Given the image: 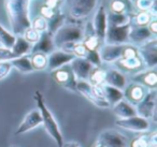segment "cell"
Instances as JSON below:
<instances>
[{
  "label": "cell",
  "mask_w": 157,
  "mask_h": 147,
  "mask_svg": "<svg viewBox=\"0 0 157 147\" xmlns=\"http://www.w3.org/2000/svg\"><path fill=\"white\" fill-rule=\"evenodd\" d=\"M40 126H42V117L39 110L38 108L31 110L30 112H28L25 115L22 123L18 125L15 131V135H22V134H25L31 130L36 129V128L40 127Z\"/></svg>",
  "instance_id": "obj_12"
},
{
  "label": "cell",
  "mask_w": 157,
  "mask_h": 147,
  "mask_svg": "<svg viewBox=\"0 0 157 147\" xmlns=\"http://www.w3.org/2000/svg\"><path fill=\"white\" fill-rule=\"evenodd\" d=\"M15 40L16 36L13 35L11 31L7 30L2 25L0 24V46L11 50L12 46L14 45Z\"/></svg>",
  "instance_id": "obj_31"
},
{
  "label": "cell",
  "mask_w": 157,
  "mask_h": 147,
  "mask_svg": "<svg viewBox=\"0 0 157 147\" xmlns=\"http://www.w3.org/2000/svg\"><path fill=\"white\" fill-rule=\"evenodd\" d=\"M16 58L15 55L12 53L10 48L1 47L0 46V61H6V60H12V59Z\"/></svg>",
  "instance_id": "obj_40"
},
{
  "label": "cell",
  "mask_w": 157,
  "mask_h": 147,
  "mask_svg": "<svg viewBox=\"0 0 157 147\" xmlns=\"http://www.w3.org/2000/svg\"><path fill=\"white\" fill-rule=\"evenodd\" d=\"M115 126L127 131L136 132V133H146V132H150L151 120L136 115V116L128 117V118L116 119Z\"/></svg>",
  "instance_id": "obj_7"
},
{
  "label": "cell",
  "mask_w": 157,
  "mask_h": 147,
  "mask_svg": "<svg viewBox=\"0 0 157 147\" xmlns=\"http://www.w3.org/2000/svg\"><path fill=\"white\" fill-rule=\"evenodd\" d=\"M131 1H132V2H133V0H131Z\"/></svg>",
  "instance_id": "obj_47"
},
{
  "label": "cell",
  "mask_w": 157,
  "mask_h": 147,
  "mask_svg": "<svg viewBox=\"0 0 157 147\" xmlns=\"http://www.w3.org/2000/svg\"><path fill=\"white\" fill-rule=\"evenodd\" d=\"M105 71L102 67H94L88 76V82L92 85H103L105 81Z\"/></svg>",
  "instance_id": "obj_32"
},
{
  "label": "cell",
  "mask_w": 157,
  "mask_h": 147,
  "mask_svg": "<svg viewBox=\"0 0 157 147\" xmlns=\"http://www.w3.org/2000/svg\"><path fill=\"white\" fill-rule=\"evenodd\" d=\"M30 55V54H29ZM29 55H24V56L17 57L11 60L12 68L17 70L22 74H29L33 72V68L30 62V56Z\"/></svg>",
  "instance_id": "obj_25"
},
{
  "label": "cell",
  "mask_w": 157,
  "mask_h": 147,
  "mask_svg": "<svg viewBox=\"0 0 157 147\" xmlns=\"http://www.w3.org/2000/svg\"><path fill=\"white\" fill-rule=\"evenodd\" d=\"M93 147H103V145L101 144V143H99L98 141H96V142H95V144L93 145Z\"/></svg>",
  "instance_id": "obj_45"
},
{
  "label": "cell",
  "mask_w": 157,
  "mask_h": 147,
  "mask_svg": "<svg viewBox=\"0 0 157 147\" xmlns=\"http://www.w3.org/2000/svg\"><path fill=\"white\" fill-rule=\"evenodd\" d=\"M114 65L116 66V69L122 71L123 73L135 74L145 69L143 61L139 55L135 57H130V58H121Z\"/></svg>",
  "instance_id": "obj_18"
},
{
  "label": "cell",
  "mask_w": 157,
  "mask_h": 147,
  "mask_svg": "<svg viewBox=\"0 0 157 147\" xmlns=\"http://www.w3.org/2000/svg\"><path fill=\"white\" fill-rule=\"evenodd\" d=\"M105 84L123 90L128 83H127V78H126L125 73H123V72L120 71L118 69H115V68L113 69V68H112V69H108L107 71H105Z\"/></svg>",
  "instance_id": "obj_21"
},
{
  "label": "cell",
  "mask_w": 157,
  "mask_h": 147,
  "mask_svg": "<svg viewBox=\"0 0 157 147\" xmlns=\"http://www.w3.org/2000/svg\"><path fill=\"white\" fill-rule=\"evenodd\" d=\"M138 54L141 57L145 69H153L157 66V39L156 37L137 46Z\"/></svg>",
  "instance_id": "obj_9"
},
{
  "label": "cell",
  "mask_w": 157,
  "mask_h": 147,
  "mask_svg": "<svg viewBox=\"0 0 157 147\" xmlns=\"http://www.w3.org/2000/svg\"><path fill=\"white\" fill-rule=\"evenodd\" d=\"M31 27L40 33L45 32L48 31V20L40 15L36 16L33 20H31Z\"/></svg>",
  "instance_id": "obj_36"
},
{
  "label": "cell",
  "mask_w": 157,
  "mask_h": 147,
  "mask_svg": "<svg viewBox=\"0 0 157 147\" xmlns=\"http://www.w3.org/2000/svg\"><path fill=\"white\" fill-rule=\"evenodd\" d=\"M98 0H63L69 18L82 22L95 11Z\"/></svg>",
  "instance_id": "obj_4"
},
{
  "label": "cell",
  "mask_w": 157,
  "mask_h": 147,
  "mask_svg": "<svg viewBox=\"0 0 157 147\" xmlns=\"http://www.w3.org/2000/svg\"><path fill=\"white\" fill-rule=\"evenodd\" d=\"M97 141L101 143L103 147H123L127 146L128 144L126 136L112 129L105 130L101 132Z\"/></svg>",
  "instance_id": "obj_14"
},
{
  "label": "cell",
  "mask_w": 157,
  "mask_h": 147,
  "mask_svg": "<svg viewBox=\"0 0 157 147\" xmlns=\"http://www.w3.org/2000/svg\"><path fill=\"white\" fill-rule=\"evenodd\" d=\"M147 92V89L142 85L138 84V83L131 82L126 85L124 89H123V96L124 99L133 106H136Z\"/></svg>",
  "instance_id": "obj_17"
},
{
  "label": "cell",
  "mask_w": 157,
  "mask_h": 147,
  "mask_svg": "<svg viewBox=\"0 0 157 147\" xmlns=\"http://www.w3.org/2000/svg\"><path fill=\"white\" fill-rule=\"evenodd\" d=\"M112 111H113V114L117 117V119L128 118V117H132L137 115L136 106H133L132 104L127 102L125 99L121 100L120 102L114 104L112 106Z\"/></svg>",
  "instance_id": "obj_24"
},
{
  "label": "cell",
  "mask_w": 157,
  "mask_h": 147,
  "mask_svg": "<svg viewBox=\"0 0 157 147\" xmlns=\"http://www.w3.org/2000/svg\"><path fill=\"white\" fill-rule=\"evenodd\" d=\"M156 136H157V133L155 130L152 132H148V143H150V147H157Z\"/></svg>",
  "instance_id": "obj_42"
},
{
  "label": "cell",
  "mask_w": 157,
  "mask_h": 147,
  "mask_svg": "<svg viewBox=\"0 0 157 147\" xmlns=\"http://www.w3.org/2000/svg\"><path fill=\"white\" fill-rule=\"evenodd\" d=\"M29 56L33 71H44L48 69V55L43 53H33Z\"/></svg>",
  "instance_id": "obj_29"
},
{
  "label": "cell",
  "mask_w": 157,
  "mask_h": 147,
  "mask_svg": "<svg viewBox=\"0 0 157 147\" xmlns=\"http://www.w3.org/2000/svg\"><path fill=\"white\" fill-rule=\"evenodd\" d=\"M57 11H59V10H53V9H50V8H48L46 6H43V7H41V9H40V16H42V17H44L45 20H50V18H52L53 16L55 15V13H56Z\"/></svg>",
  "instance_id": "obj_41"
},
{
  "label": "cell",
  "mask_w": 157,
  "mask_h": 147,
  "mask_svg": "<svg viewBox=\"0 0 157 147\" xmlns=\"http://www.w3.org/2000/svg\"><path fill=\"white\" fill-rule=\"evenodd\" d=\"M92 24L93 27H94L95 33L103 43L108 28V11L103 3H100L99 7L97 8V11L94 15V20H93Z\"/></svg>",
  "instance_id": "obj_13"
},
{
  "label": "cell",
  "mask_w": 157,
  "mask_h": 147,
  "mask_svg": "<svg viewBox=\"0 0 157 147\" xmlns=\"http://www.w3.org/2000/svg\"><path fill=\"white\" fill-rule=\"evenodd\" d=\"M12 65L11 60H6V61H0V81L5 80L10 72L12 71Z\"/></svg>",
  "instance_id": "obj_39"
},
{
  "label": "cell",
  "mask_w": 157,
  "mask_h": 147,
  "mask_svg": "<svg viewBox=\"0 0 157 147\" xmlns=\"http://www.w3.org/2000/svg\"><path fill=\"white\" fill-rule=\"evenodd\" d=\"M66 18H67L66 13L61 11V9L59 10V11H57L56 13H55V15L48 21V32H50L52 36L54 35L55 31H56L58 28H60V27L65 24Z\"/></svg>",
  "instance_id": "obj_28"
},
{
  "label": "cell",
  "mask_w": 157,
  "mask_h": 147,
  "mask_svg": "<svg viewBox=\"0 0 157 147\" xmlns=\"http://www.w3.org/2000/svg\"><path fill=\"white\" fill-rule=\"evenodd\" d=\"M126 44H105L99 47V56L102 63H115L122 58L123 51Z\"/></svg>",
  "instance_id": "obj_11"
},
{
  "label": "cell",
  "mask_w": 157,
  "mask_h": 147,
  "mask_svg": "<svg viewBox=\"0 0 157 147\" xmlns=\"http://www.w3.org/2000/svg\"><path fill=\"white\" fill-rule=\"evenodd\" d=\"M51 75H52L53 80L58 85H60L61 87L72 91V92H76V82H78V80L74 76L69 65H66L63 67L59 68V69L51 71Z\"/></svg>",
  "instance_id": "obj_8"
},
{
  "label": "cell",
  "mask_w": 157,
  "mask_h": 147,
  "mask_svg": "<svg viewBox=\"0 0 157 147\" xmlns=\"http://www.w3.org/2000/svg\"><path fill=\"white\" fill-rule=\"evenodd\" d=\"M74 58L75 57L71 53L66 52L63 50H59V48H55L52 53L48 55V69L46 70L51 72L59 69L63 66L69 65Z\"/></svg>",
  "instance_id": "obj_10"
},
{
  "label": "cell",
  "mask_w": 157,
  "mask_h": 147,
  "mask_svg": "<svg viewBox=\"0 0 157 147\" xmlns=\"http://www.w3.org/2000/svg\"><path fill=\"white\" fill-rule=\"evenodd\" d=\"M156 102H157V90L151 89L147 90L144 98L136 105V112L140 117L145 119H153L156 121Z\"/></svg>",
  "instance_id": "obj_5"
},
{
  "label": "cell",
  "mask_w": 157,
  "mask_h": 147,
  "mask_svg": "<svg viewBox=\"0 0 157 147\" xmlns=\"http://www.w3.org/2000/svg\"><path fill=\"white\" fill-rule=\"evenodd\" d=\"M132 3L136 12L151 11V9L156 5V0H133Z\"/></svg>",
  "instance_id": "obj_35"
},
{
  "label": "cell",
  "mask_w": 157,
  "mask_h": 147,
  "mask_svg": "<svg viewBox=\"0 0 157 147\" xmlns=\"http://www.w3.org/2000/svg\"><path fill=\"white\" fill-rule=\"evenodd\" d=\"M63 51L71 53V54L74 55V57H78V58H85L88 53V51L86 50V47L84 46V44L82 43V41L76 42V43H73V44H71V45L67 46Z\"/></svg>",
  "instance_id": "obj_33"
},
{
  "label": "cell",
  "mask_w": 157,
  "mask_h": 147,
  "mask_svg": "<svg viewBox=\"0 0 157 147\" xmlns=\"http://www.w3.org/2000/svg\"><path fill=\"white\" fill-rule=\"evenodd\" d=\"M74 76L78 81H87L90 71L93 70V65L85 58H75L69 63Z\"/></svg>",
  "instance_id": "obj_20"
},
{
  "label": "cell",
  "mask_w": 157,
  "mask_h": 147,
  "mask_svg": "<svg viewBox=\"0 0 157 147\" xmlns=\"http://www.w3.org/2000/svg\"><path fill=\"white\" fill-rule=\"evenodd\" d=\"M61 147H81V145L78 142H63V145Z\"/></svg>",
  "instance_id": "obj_44"
},
{
  "label": "cell",
  "mask_w": 157,
  "mask_h": 147,
  "mask_svg": "<svg viewBox=\"0 0 157 147\" xmlns=\"http://www.w3.org/2000/svg\"><path fill=\"white\" fill-rule=\"evenodd\" d=\"M150 11H138L131 16V25L132 26H147L151 21L154 20Z\"/></svg>",
  "instance_id": "obj_30"
},
{
  "label": "cell",
  "mask_w": 157,
  "mask_h": 147,
  "mask_svg": "<svg viewBox=\"0 0 157 147\" xmlns=\"http://www.w3.org/2000/svg\"><path fill=\"white\" fill-rule=\"evenodd\" d=\"M22 37L24 38L28 43H30L31 45H33V44H36L38 41H39L40 37H41V33L38 32L37 30H35L33 27H29V28H27L26 30L24 31Z\"/></svg>",
  "instance_id": "obj_37"
},
{
  "label": "cell",
  "mask_w": 157,
  "mask_h": 147,
  "mask_svg": "<svg viewBox=\"0 0 157 147\" xmlns=\"http://www.w3.org/2000/svg\"><path fill=\"white\" fill-rule=\"evenodd\" d=\"M109 13L112 14H129L133 15L136 10L131 0H110Z\"/></svg>",
  "instance_id": "obj_23"
},
{
  "label": "cell",
  "mask_w": 157,
  "mask_h": 147,
  "mask_svg": "<svg viewBox=\"0 0 157 147\" xmlns=\"http://www.w3.org/2000/svg\"><path fill=\"white\" fill-rule=\"evenodd\" d=\"M147 28H148V30L151 31V33L156 37V35H157V21H156V18H154V20L151 21V23L147 25Z\"/></svg>",
  "instance_id": "obj_43"
},
{
  "label": "cell",
  "mask_w": 157,
  "mask_h": 147,
  "mask_svg": "<svg viewBox=\"0 0 157 147\" xmlns=\"http://www.w3.org/2000/svg\"><path fill=\"white\" fill-rule=\"evenodd\" d=\"M76 92L81 93L86 100L93 103L95 106L99 108H109L111 107L110 104L105 100H100L96 98V96L93 92L92 84L88 81H78L76 82Z\"/></svg>",
  "instance_id": "obj_16"
},
{
  "label": "cell",
  "mask_w": 157,
  "mask_h": 147,
  "mask_svg": "<svg viewBox=\"0 0 157 147\" xmlns=\"http://www.w3.org/2000/svg\"><path fill=\"white\" fill-rule=\"evenodd\" d=\"M33 99H35L36 103H37V108L39 110L40 114L42 117V126L44 127L45 131L51 136L52 140L56 143L58 147H61L63 145V133L60 131L58 123H57L56 119H55L54 115L52 114L48 107L46 106L45 101H44V97L40 90H36L33 92Z\"/></svg>",
  "instance_id": "obj_2"
},
{
  "label": "cell",
  "mask_w": 157,
  "mask_h": 147,
  "mask_svg": "<svg viewBox=\"0 0 157 147\" xmlns=\"http://www.w3.org/2000/svg\"><path fill=\"white\" fill-rule=\"evenodd\" d=\"M85 59L92 63L93 67H101L102 66V61L100 59L98 51H90V52H88Z\"/></svg>",
  "instance_id": "obj_38"
},
{
  "label": "cell",
  "mask_w": 157,
  "mask_h": 147,
  "mask_svg": "<svg viewBox=\"0 0 157 147\" xmlns=\"http://www.w3.org/2000/svg\"><path fill=\"white\" fill-rule=\"evenodd\" d=\"M55 50L54 42H53V36L48 31L41 33L39 41L36 44H33L31 47L30 54L33 53H43L45 55H48Z\"/></svg>",
  "instance_id": "obj_22"
},
{
  "label": "cell",
  "mask_w": 157,
  "mask_h": 147,
  "mask_svg": "<svg viewBox=\"0 0 157 147\" xmlns=\"http://www.w3.org/2000/svg\"><path fill=\"white\" fill-rule=\"evenodd\" d=\"M72 20V18H70ZM81 22L72 20V22L67 21L60 28H58L53 35V42L55 48L65 50L67 46L71 45L76 42H81L83 40V27Z\"/></svg>",
  "instance_id": "obj_3"
},
{
  "label": "cell",
  "mask_w": 157,
  "mask_h": 147,
  "mask_svg": "<svg viewBox=\"0 0 157 147\" xmlns=\"http://www.w3.org/2000/svg\"><path fill=\"white\" fill-rule=\"evenodd\" d=\"M153 38H155V36L151 33L147 26H132L131 25L128 36L129 44L133 46H139Z\"/></svg>",
  "instance_id": "obj_19"
},
{
  "label": "cell",
  "mask_w": 157,
  "mask_h": 147,
  "mask_svg": "<svg viewBox=\"0 0 157 147\" xmlns=\"http://www.w3.org/2000/svg\"><path fill=\"white\" fill-rule=\"evenodd\" d=\"M102 88H103V92H105V99L110 104V106H113L114 104H116L121 100L124 99L123 90H121V89L109 86L107 84H103Z\"/></svg>",
  "instance_id": "obj_26"
},
{
  "label": "cell",
  "mask_w": 157,
  "mask_h": 147,
  "mask_svg": "<svg viewBox=\"0 0 157 147\" xmlns=\"http://www.w3.org/2000/svg\"><path fill=\"white\" fill-rule=\"evenodd\" d=\"M131 27V22L128 24L115 26V25H108L107 32H105V44H129L128 36Z\"/></svg>",
  "instance_id": "obj_6"
},
{
  "label": "cell",
  "mask_w": 157,
  "mask_h": 147,
  "mask_svg": "<svg viewBox=\"0 0 157 147\" xmlns=\"http://www.w3.org/2000/svg\"><path fill=\"white\" fill-rule=\"evenodd\" d=\"M33 0H5L11 32L16 37L22 36L27 28L31 27L30 3Z\"/></svg>",
  "instance_id": "obj_1"
},
{
  "label": "cell",
  "mask_w": 157,
  "mask_h": 147,
  "mask_svg": "<svg viewBox=\"0 0 157 147\" xmlns=\"http://www.w3.org/2000/svg\"><path fill=\"white\" fill-rule=\"evenodd\" d=\"M31 47H33V45L30 43H28L22 36H18V37H16V40L14 42V45L12 46L11 51L17 58V57L30 54Z\"/></svg>",
  "instance_id": "obj_27"
},
{
  "label": "cell",
  "mask_w": 157,
  "mask_h": 147,
  "mask_svg": "<svg viewBox=\"0 0 157 147\" xmlns=\"http://www.w3.org/2000/svg\"><path fill=\"white\" fill-rule=\"evenodd\" d=\"M127 147H150L148 143V134L140 133L139 135L131 138L130 142L127 144Z\"/></svg>",
  "instance_id": "obj_34"
},
{
  "label": "cell",
  "mask_w": 157,
  "mask_h": 147,
  "mask_svg": "<svg viewBox=\"0 0 157 147\" xmlns=\"http://www.w3.org/2000/svg\"><path fill=\"white\" fill-rule=\"evenodd\" d=\"M131 82L138 83L145 87L147 90L156 89L157 87V73L156 68L153 69H144L135 74H131Z\"/></svg>",
  "instance_id": "obj_15"
},
{
  "label": "cell",
  "mask_w": 157,
  "mask_h": 147,
  "mask_svg": "<svg viewBox=\"0 0 157 147\" xmlns=\"http://www.w3.org/2000/svg\"><path fill=\"white\" fill-rule=\"evenodd\" d=\"M123 147H127V146H123Z\"/></svg>",
  "instance_id": "obj_46"
}]
</instances>
